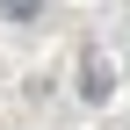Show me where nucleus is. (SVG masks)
<instances>
[{"label":"nucleus","mask_w":130,"mask_h":130,"mask_svg":"<svg viewBox=\"0 0 130 130\" xmlns=\"http://www.w3.org/2000/svg\"><path fill=\"white\" fill-rule=\"evenodd\" d=\"M0 14H7V22H36V14H43V0H0Z\"/></svg>","instance_id":"1"}]
</instances>
